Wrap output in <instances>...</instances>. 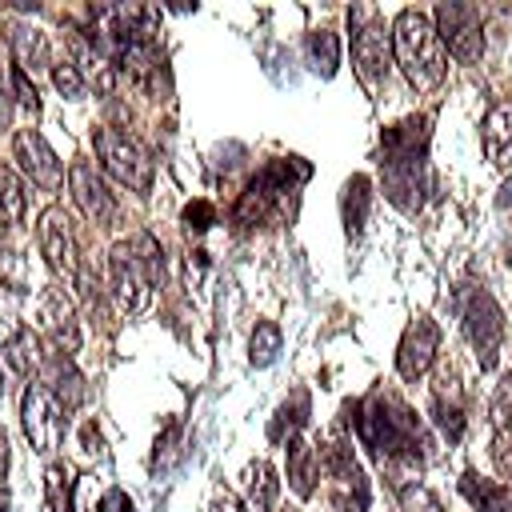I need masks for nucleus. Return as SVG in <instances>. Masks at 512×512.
<instances>
[{"label": "nucleus", "instance_id": "obj_13", "mask_svg": "<svg viewBox=\"0 0 512 512\" xmlns=\"http://www.w3.org/2000/svg\"><path fill=\"white\" fill-rule=\"evenodd\" d=\"M36 320H40V328L52 336V344H56L64 356L80 352V320H76L72 300H68L60 288L48 284V288L40 292V300H36Z\"/></svg>", "mask_w": 512, "mask_h": 512}, {"label": "nucleus", "instance_id": "obj_17", "mask_svg": "<svg viewBox=\"0 0 512 512\" xmlns=\"http://www.w3.org/2000/svg\"><path fill=\"white\" fill-rule=\"evenodd\" d=\"M316 480H320V452L304 440V436H292L288 440V484L300 500H308L316 492Z\"/></svg>", "mask_w": 512, "mask_h": 512}, {"label": "nucleus", "instance_id": "obj_10", "mask_svg": "<svg viewBox=\"0 0 512 512\" xmlns=\"http://www.w3.org/2000/svg\"><path fill=\"white\" fill-rule=\"evenodd\" d=\"M436 36L460 64H476L484 56V28L472 4H440L436 8Z\"/></svg>", "mask_w": 512, "mask_h": 512}, {"label": "nucleus", "instance_id": "obj_32", "mask_svg": "<svg viewBox=\"0 0 512 512\" xmlns=\"http://www.w3.org/2000/svg\"><path fill=\"white\" fill-rule=\"evenodd\" d=\"M216 224V208L208 204V200H192L188 208H184V228L188 232H208Z\"/></svg>", "mask_w": 512, "mask_h": 512}, {"label": "nucleus", "instance_id": "obj_28", "mask_svg": "<svg viewBox=\"0 0 512 512\" xmlns=\"http://www.w3.org/2000/svg\"><path fill=\"white\" fill-rule=\"evenodd\" d=\"M44 496L52 512H72V468L68 464H52L44 476Z\"/></svg>", "mask_w": 512, "mask_h": 512}, {"label": "nucleus", "instance_id": "obj_26", "mask_svg": "<svg viewBox=\"0 0 512 512\" xmlns=\"http://www.w3.org/2000/svg\"><path fill=\"white\" fill-rule=\"evenodd\" d=\"M280 344H284L280 324L260 320V324H256V332H252V344H248V348H252V352H248V356H252V364H256V368H268V364L280 356Z\"/></svg>", "mask_w": 512, "mask_h": 512}, {"label": "nucleus", "instance_id": "obj_6", "mask_svg": "<svg viewBox=\"0 0 512 512\" xmlns=\"http://www.w3.org/2000/svg\"><path fill=\"white\" fill-rule=\"evenodd\" d=\"M92 148H96V156H100V164H104L108 176H116L120 184H128L136 192H148L152 188V160H148V152L128 132H120V128H96L92 132Z\"/></svg>", "mask_w": 512, "mask_h": 512}, {"label": "nucleus", "instance_id": "obj_9", "mask_svg": "<svg viewBox=\"0 0 512 512\" xmlns=\"http://www.w3.org/2000/svg\"><path fill=\"white\" fill-rule=\"evenodd\" d=\"M324 468H328V492H332L336 512H368V476L360 460L352 456V444L328 440Z\"/></svg>", "mask_w": 512, "mask_h": 512}, {"label": "nucleus", "instance_id": "obj_35", "mask_svg": "<svg viewBox=\"0 0 512 512\" xmlns=\"http://www.w3.org/2000/svg\"><path fill=\"white\" fill-rule=\"evenodd\" d=\"M96 448H100V432H96V424L88 420V424H84V452H96Z\"/></svg>", "mask_w": 512, "mask_h": 512}, {"label": "nucleus", "instance_id": "obj_27", "mask_svg": "<svg viewBox=\"0 0 512 512\" xmlns=\"http://www.w3.org/2000/svg\"><path fill=\"white\" fill-rule=\"evenodd\" d=\"M308 420V392H296L292 396V404H280V412H276V420L268 424V440H284V428H288V440L292 436H300L296 428Z\"/></svg>", "mask_w": 512, "mask_h": 512}, {"label": "nucleus", "instance_id": "obj_18", "mask_svg": "<svg viewBox=\"0 0 512 512\" xmlns=\"http://www.w3.org/2000/svg\"><path fill=\"white\" fill-rule=\"evenodd\" d=\"M484 156L492 168L512 164V104H496L484 116Z\"/></svg>", "mask_w": 512, "mask_h": 512}, {"label": "nucleus", "instance_id": "obj_8", "mask_svg": "<svg viewBox=\"0 0 512 512\" xmlns=\"http://www.w3.org/2000/svg\"><path fill=\"white\" fill-rule=\"evenodd\" d=\"M464 336H468L480 368L492 372L496 360H500V344H504V312L492 300V292L476 288L468 296V304H464Z\"/></svg>", "mask_w": 512, "mask_h": 512}, {"label": "nucleus", "instance_id": "obj_11", "mask_svg": "<svg viewBox=\"0 0 512 512\" xmlns=\"http://www.w3.org/2000/svg\"><path fill=\"white\" fill-rule=\"evenodd\" d=\"M36 236H40V252L48 260V268L56 276H64L68 284L80 280V252H76V236H72V224L60 208H48L40 212V224H36Z\"/></svg>", "mask_w": 512, "mask_h": 512}, {"label": "nucleus", "instance_id": "obj_39", "mask_svg": "<svg viewBox=\"0 0 512 512\" xmlns=\"http://www.w3.org/2000/svg\"><path fill=\"white\" fill-rule=\"evenodd\" d=\"M0 512H8V496H4V488H0Z\"/></svg>", "mask_w": 512, "mask_h": 512}, {"label": "nucleus", "instance_id": "obj_5", "mask_svg": "<svg viewBox=\"0 0 512 512\" xmlns=\"http://www.w3.org/2000/svg\"><path fill=\"white\" fill-rule=\"evenodd\" d=\"M348 28H352V64L356 76L368 92H380L388 80V32L376 8H348Z\"/></svg>", "mask_w": 512, "mask_h": 512}, {"label": "nucleus", "instance_id": "obj_15", "mask_svg": "<svg viewBox=\"0 0 512 512\" xmlns=\"http://www.w3.org/2000/svg\"><path fill=\"white\" fill-rule=\"evenodd\" d=\"M12 148H16L20 168H24L40 188L56 192V188L64 184V168H60L56 152L48 148V140H44L36 128H20V132H16V140H12Z\"/></svg>", "mask_w": 512, "mask_h": 512}, {"label": "nucleus", "instance_id": "obj_4", "mask_svg": "<svg viewBox=\"0 0 512 512\" xmlns=\"http://www.w3.org/2000/svg\"><path fill=\"white\" fill-rule=\"evenodd\" d=\"M308 172H312V168H308L300 156H280V160L264 164V168L252 176V184L244 188L240 204H236V224L256 228V224L280 216V212L288 208V196L308 180Z\"/></svg>", "mask_w": 512, "mask_h": 512}, {"label": "nucleus", "instance_id": "obj_24", "mask_svg": "<svg viewBox=\"0 0 512 512\" xmlns=\"http://www.w3.org/2000/svg\"><path fill=\"white\" fill-rule=\"evenodd\" d=\"M28 212V192H24V180L0 164V224H20Z\"/></svg>", "mask_w": 512, "mask_h": 512}, {"label": "nucleus", "instance_id": "obj_2", "mask_svg": "<svg viewBox=\"0 0 512 512\" xmlns=\"http://www.w3.org/2000/svg\"><path fill=\"white\" fill-rule=\"evenodd\" d=\"M160 280H164V256H160V244L148 232L112 244V256H108V288H112L120 312L140 316L152 304V292H156Z\"/></svg>", "mask_w": 512, "mask_h": 512}, {"label": "nucleus", "instance_id": "obj_38", "mask_svg": "<svg viewBox=\"0 0 512 512\" xmlns=\"http://www.w3.org/2000/svg\"><path fill=\"white\" fill-rule=\"evenodd\" d=\"M496 204H500V208H508V204H512V180L500 188V200H496Z\"/></svg>", "mask_w": 512, "mask_h": 512}, {"label": "nucleus", "instance_id": "obj_14", "mask_svg": "<svg viewBox=\"0 0 512 512\" xmlns=\"http://www.w3.org/2000/svg\"><path fill=\"white\" fill-rule=\"evenodd\" d=\"M68 188H72V200L76 208L92 220V224H108L116 216V200L108 192V184L96 176V168L88 160H72L68 168Z\"/></svg>", "mask_w": 512, "mask_h": 512}, {"label": "nucleus", "instance_id": "obj_36", "mask_svg": "<svg viewBox=\"0 0 512 512\" xmlns=\"http://www.w3.org/2000/svg\"><path fill=\"white\" fill-rule=\"evenodd\" d=\"M8 116H12V104H8V92H4V80H0V132H4Z\"/></svg>", "mask_w": 512, "mask_h": 512}, {"label": "nucleus", "instance_id": "obj_21", "mask_svg": "<svg viewBox=\"0 0 512 512\" xmlns=\"http://www.w3.org/2000/svg\"><path fill=\"white\" fill-rule=\"evenodd\" d=\"M460 492L472 500L476 512H512V488H504V484H496V480H484V476H476V472H464Z\"/></svg>", "mask_w": 512, "mask_h": 512}, {"label": "nucleus", "instance_id": "obj_19", "mask_svg": "<svg viewBox=\"0 0 512 512\" xmlns=\"http://www.w3.org/2000/svg\"><path fill=\"white\" fill-rule=\"evenodd\" d=\"M8 40H12L16 68H24V72H44V68L52 64V52H48V40H44L40 28H32V24H12Z\"/></svg>", "mask_w": 512, "mask_h": 512}, {"label": "nucleus", "instance_id": "obj_3", "mask_svg": "<svg viewBox=\"0 0 512 512\" xmlns=\"http://www.w3.org/2000/svg\"><path fill=\"white\" fill-rule=\"evenodd\" d=\"M392 52H396V64L408 76V84L420 92H432L448 72V56L440 48L436 24L416 8H404L392 20Z\"/></svg>", "mask_w": 512, "mask_h": 512}, {"label": "nucleus", "instance_id": "obj_37", "mask_svg": "<svg viewBox=\"0 0 512 512\" xmlns=\"http://www.w3.org/2000/svg\"><path fill=\"white\" fill-rule=\"evenodd\" d=\"M4 472H8V432L0 428V480H4Z\"/></svg>", "mask_w": 512, "mask_h": 512}, {"label": "nucleus", "instance_id": "obj_1", "mask_svg": "<svg viewBox=\"0 0 512 512\" xmlns=\"http://www.w3.org/2000/svg\"><path fill=\"white\" fill-rule=\"evenodd\" d=\"M348 412H352L356 440L380 464H388L396 476L408 472V480H416L412 472H420V464H424V432H420V420L412 416V408L384 392H372V396L348 404Z\"/></svg>", "mask_w": 512, "mask_h": 512}, {"label": "nucleus", "instance_id": "obj_30", "mask_svg": "<svg viewBox=\"0 0 512 512\" xmlns=\"http://www.w3.org/2000/svg\"><path fill=\"white\" fill-rule=\"evenodd\" d=\"M488 416H492L496 432H500V428H512V372L500 376V384H496V392H492V404H488Z\"/></svg>", "mask_w": 512, "mask_h": 512}, {"label": "nucleus", "instance_id": "obj_25", "mask_svg": "<svg viewBox=\"0 0 512 512\" xmlns=\"http://www.w3.org/2000/svg\"><path fill=\"white\" fill-rule=\"evenodd\" d=\"M4 356H8L12 372H20V376H32L40 368V344H36V336L28 328H20V332H12L4 340Z\"/></svg>", "mask_w": 512, "mask_h": 512}, {"label": "nucleus", "instance_id": "obj_20", "mask_svg": "<svg viewBox=\"0 0 512 512\" xmlns=\"http://www.w3.org/2000/svg\"><path fill=\"white\" fill-rule=\"evenodd\" d=\"M368 208H372V180L368 176H352L340 192V220H344V232L348 236H360L364 220H368Z\"/></svg>", "mask_w": 512, "mask_h": 512}, {"label": "nucleus", "instance_id": "obj_33", "mask_svg": "<svg viewBox=\"0 0 512 512\" xmlns=\"http://www.w3.org/2000/svg\"><path fill=\"white\" fill-rule=\"evenodd\" d=\"M12 88H16V100L36 116V112H40V96H36V84L28 80V72H24V68H12Z\"/></svg>", "mask_w": 512, "mask_h": 512}, {"label": "nucleus", "instance_id": "obj_12", "mask_svg": "<svg viewBox=\"0 0 512 512\" xmlns=\"http://www.w3.org/2000/svg\"><path fill=\"white\" fill-rule=\"evenodd\" d=\"M436 352H440V328H436V320H432V316H416V320L404 328V336H400L396 372H400L404 380H420V376L432 368Z\"/></svg>", "mask_w": 512, "mask_h": 512}, {"label": "nucleus", "instance_id": "obj_23", "mask_svg": "<svg viewBox=\"0 0 512 512\" xmlns=\"http://www.w3.org/2000/svg\"><path fill=\"white\" fill-rule=\"evenodd\" d=\"M304 56H308V68H312V72L332 76L336 64H340V40H336V32H328V28L308 32V40H304Z\"/></svg>", "mask_w": 512, "mask_h": 512}, {"label": "nucleus", "instance_id": "obj_16", "mask_svg": "<svg viewBox=\"0 0 512 512\" xmlns=\"http://www.w3.org/2000/svg\"><path fill=\"white\" fill-rule=\"evenodd\" d=\"M432 420L440 424V432L456 444L464 436V404H460V388H456V376L444 368L436 376V388H432Z\"/></svg>", "mask_w": 512, "mask_h": 512}, {"label": "nucleus", "instance_id": "obj_40", "mask_svg": "<svg viewBox=\"0 0 512 512\" xmlns=\"http://www.w3.org/2000/svg\"><path fill=\"white\" fill-rule=\"evenodd\" d=\"M504 260H508V268H512V232H508V256H504Z\"/></svg>", "mask_w": 512, "mask_h": 512}, {"label": "nucleus", "instance_id": "obj_31", "mask_svg": "<svg viewBox=\"0 0 512 512\" xmlns=\"http://www.w3.org/2000/svg\"><path fill=\"white\" fill-rule=\"evenodd\" d=\"M396 492H400V508L404 512H440V500L424 488V484H396Z\"/></svg>", "mask_w": 512, "mask_h": 512}, {"label": "nucleus", "instance_id": "obj_22", "mask_svg": "<svg viewBox=\"0 0 512 512\" xmlns=\"http://www.w3.org/2000/svg\"><path fill=\"white\" fill-rule=\"evenodd\" d=\"M244 488H248V508L252 512H272L276 492H280V480H276V472H272L268 460H252L244 468Z\"/></svg>", "mask_w": 512, "mask_h": 512}, {"label": "nucleus", "instance_id": "obj_41", "mask_svg": "<svg viewBox=\"0 0 512 512\" xmlns=\"http://www.w3.org/2000/svg\"><path fill=\"white\" fill-rule=\"evenodd\" d=\"M0 392H4V376H0Z\"/></svg>", "mask_w": 512, "mask_h": 512}, {"label": "nucleus", "instance_id": "obj_34", "mask_svg": "<svg viewBox=\"0 0 512 512\" xmlns=\"http://www.w3.org/2000/svg\"><path fill=\"white\" fill-rule=\"evenodd\" d=\"M212 512H244V504H240V496H236V492L220 488V492L212 496Z\"/></svg>", "mask_w": 512, "mask_h": 512}, {"label": "nucleus", "instance_id": "obj_7", "mask_svg": "<svg viewBox=\"0 0 512 512\" xmlns=\"http://www.w3.org/2000/svg\"><path fill=\"white\" fill-rule=\"evenodd\" d=\"M20 424H24V436L32 444V452L40 456H52L60 444H64V408L56 404V396L44 388V384H28L24 396H20Z\"/></svg>", "mask_w": 512, "mask_h": 512}, {"label": "nucleus", "instance_id": "obj_29", "mask_svg": "<svg viewBox=\"0 0 512 512\" xmlns=\"http://www.w3.org/2000/svg\"><path fill=\"white\" fill-rule=\"evenodd\" d=\"M52 84H56V92L64 96V100H80L84 96V72L72 64V60H60V64H52Z\"/></svg>", "mask_w": 512, "mask_h": 512}]
</instances>
